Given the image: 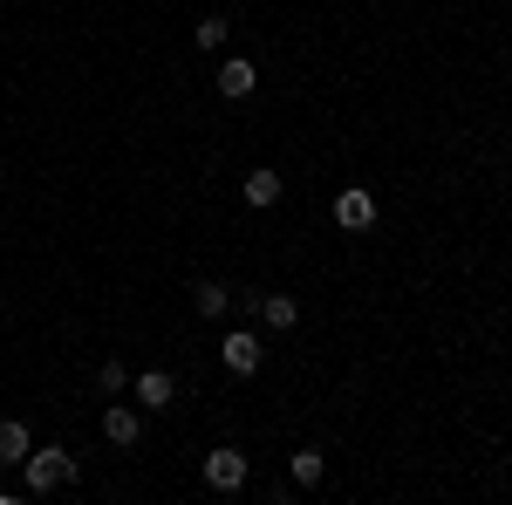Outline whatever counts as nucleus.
<instances>
[{
	"label": "nucleus",
	"instance_id": "obj_13",
	"mask_svg": "<svg viewBox=\"0 0 512 505\" xmlns=\"http://www.w3.org/2000/svg\"><path fill=\"white\" fill-rule=\"evenodd\" d=\"M226 35H233V21H219V14H212V21H198V28H192V41L205 48V55H212V48H226Z\"/></svg>",
	"mask_w": 512,
	"mask_h": 505
},
{
	"label": "nucleus",
	"instance_id": "obj_14",
	"mask_svg": "<svg viewBox=\"0 0 512 505\" xmlns=\"http://www.w3.org/2000/svg\"><path fill=\"white\" fill-rule=\"evenodd\" d=\"M96 383H103V396H123V389H130V369H123L117 355H110V362L96 369Z\"/></svg>",
	"mask_w": 512,
	"mask_h": 505
},
{
	"label": "nucleus",
	"instance_id": "obj_4",
	"mask_svg": "<svg viewBox=\"0 0 512 505\" xmlns=\"http://www.w3.org/2000/svg\"><path fill=\"white\" fill-rule=\"evenodd\" d=\"M103 437H110L117 451H130V444L144 437V417H137L130 403H117V396H110V410H103Z\"/></svg>",
	"mask_w": 512,
	"mask_h": 505
},
{
	"label": "nucleus",
	"instance_id": "obj_1",
	"mask_svg": "<svg viewBox=\"0 0 512 505\" xmlns=\"http://www.w3.org/2000/svg\"><path fill=\"white\" fill-rule=\"evenodd\" d=\"M21 478H28V492H35V499H48L55 485H69V478H76V458H69L62 444H48V451H28V458H21Z\"/></svg>",
	"mask_w": 512,
	"mask_h": 505
},
{
	"label": "nucleus",
	"instance_id": "obj_10",
	"mask_svg": "<svg viewBox=\"0 0 512 505\" xmlns=\"http://www.w3.org/2000/svg\"><path fill=\"white\" fill-rule=\"evenodd\" d=\"M239 192H246V205H260V212H267V205H280V178L260 164V171H246V185H239Z\"/></svg>",
	"mask_w": 512,
	"mask_h": 505
},
{
	"label": "nucleus",
	"instance_id": "obj_9",
	"mask_svg": "<svg viewBox=\"0 0 512 505\" xmlns=\"http://www.w3.org/2000/svg\"><path fill=\"white\" fill-rule=\"evenodd\" d=\"M192 308L205 314V321H219V314L233 308V287H226V280H198V287H192Z\"/></svg>",
	"mask_w": 512,
	"mask_h": 505
},
{
	"label": "nucleus",
	"instance_id": "obj_7",
	"mask_svg": "<svg viewBox=\"0 0 512 505\" xmlns=\"http://www.w3.org/2000/svg\"><path fill=\"white\" fill-rule=\"evenodd\" d=\"M130 389H137V403H144V410H171V396H178V383H171L164 369H144Z\"/></svg>",
	"mask_w": 512,
	"mask_h": 505
},
{
	"label": "nucleus",
	"instance_id": "obj_3",
	"mask_svg": "<svg viewBox=\"0 0 512 505\" xmlns=\"http://www.w3.org/2000/svg\"><path fill=\"white\" fill-rule=\"evenodd\" d=\"M219 355H226V369H233V376H253L267 349H260V335H253V328H233V335L219 342Z\"/></svg>",
	"mask_w": 512,
	"mask_h": 505
},
{
	"label": "nucleus",
	"instance_id": "obj_6",
	"mask_svg": "<svg viewBox=\"0 0 512 505\" xmlns=\"http://www.w3.org/2000/svg\"><path fill=\"white\" fill-rule=\"evenodd\" d=\"M260 89V69L246 62V55H233V62H219V96L226 103H239V96H253Z\"/></svg>",
	"mask_w": 512,
	"mask_h": 505
},
{
	"label": "nucleus",
	"instance_id": "obj_2",
	"mask_svg": "<svg viewBox=\"0 0 512 505\" xmlns=\"http://www.w3.org/2000/svg\"><path fill=\"white\" fill-rule=\"evenodd\" d=\"M205 485H212V492H219V499H233L239 485H246V458H239L233 444H219V451H212V458H205Z\"/></svg>",
	"mask_w": 512,
	"mask_h": 505
},
{
	"label": "nucleus",
	"instance_id": "obj_12",
	"mask_svg": "<svg viewBox=\"0 0 512 505\" xmlns=\"http://www.w3.org/2000/svg\"><path fill=\"white\" fill-rule=\"evenodd\" d=\"M321 471H328V465H321V451H315V444H308V451H294V485H308V492H315V485H321Z\"/></svg>",
	"mask_w": 512,
	"mask_h": 505
},
{
	"label": "nucleus",
	"instance_id": "obj_5",
	"mask_svg": "<svg viewBox=\"0 0 512 505\" xmlns=\"http://www.w3.org/2000/svg\"><path fill=\"white\" fill-rule=\"evenodd\" d=\"M335 226H349V233H362V226H376V198L362 192V185H349V192L335 198Z\"/></svg>",
	"mask_w": 512,
	"mask_h": 505
},
{
	"label": "nucleus",
	"instance_id": "obj_8",
	"mask_svg": "<svg viewBox=\"0 0 512 505\" xmlns=\"http://www.w3.org/2000/svg\"><path fill=\"white\" fill-rule=\"evenodd\" d=\"M253 308H260V328H294V321H301V308H294V294H260V301H253Z\"/></svg>",
	"mask_w": 512,
	"mask_h": 505
},
{
	"label": "nucleus",
	"instance_id": "obj_11",
	"mask_svg": "<svg viewBox=\"0 0 512 505\" xmlns=\"http://www.w3.org/2000/svg\"><path fill=\"white\" fill-rule=\"evenodd\" d=\"M35 444H28V430L14 424V417H0V465H21Z\"/></svg>",
	"mask_w": 512,
	"mask_h": 505
}]
</instances>
